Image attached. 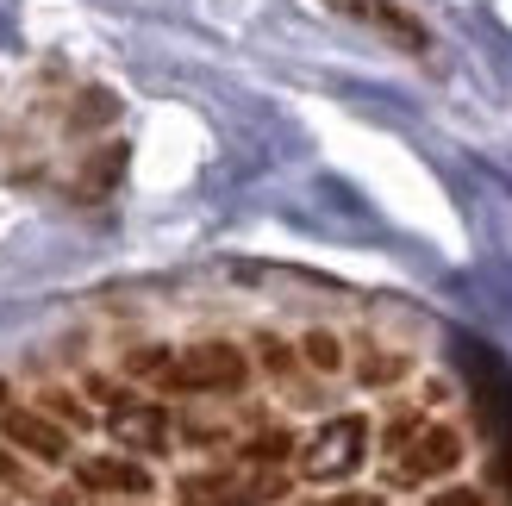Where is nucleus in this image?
Masks as SVG:
<instances>
[{
	"label": "nucleus",
	"instance_id": "11",
	"mask_svg": "<svg viewBox=\"0 0 512 506\" xmlns=\"http://www.w3.org/2000/svg\"><path fill=\"white\" fill-rule=\"evenodd\" d=\"M82 119H88V125H94V119H113V94H100V88H94V94L82 100Z\"/></svg>",
	"mask_w": 512,
	"mask_h": 506
},
{
	"label": "nucleus",
	"instance_id": "8",
	"mask_svg": "<svg viewBox=\"0 0 512 506\" xmlns=\"http://www.w3.org/2000/svg\"><path fill=\"white\" fill-rule=\"evenodd\" d=\"M344 7L356 13V19H369V25H381L394 44H406V50H425V25L413 19V13H400V7H388V0H344Z\"/></svg>",
	"mask_w": 512,
	"mask_h": 506
},
{
	"label": "nucleus",
	"instance_id": "5",
	"mask_svg": "<svg viewBox=\"0 0 512 506\" xmlns=\"http://www.w3.org/2000/svg\"><path fill=\"white\" fill-rule=\"evenodd\" d=\"M0 438H7L13 450H25V457H38V463H63L69 457V432L57 419H44V413H0Z\"/></svg>",
	"mask_w": 512,
	"mask_h": 506
},
{
	"label": "nucleus",
	"instance_id": "1",
	"mask_svg": "<svg viewBox=\"0 0 512 506\" xmlns=\"http://www.w3.org/2000/svg\"><path fill=\"white\" fill-rule=\"evenodd\" d=\"M250 382V363H244V350L238 344H188L182 357H169L163 369V388H182V394H232Z\"/></svg>",
	"mask_w": 512,
	"mask_h": 506
},
{
	"label": "nucleus",
	"instance_id": "4",
	"mask_svg": "<svg viewBox=\"0 0 512 506\" xmlns=\"http://www.w3.org/2000/svg\"><path fill=\"white\" fill-rule=\"evenodd\" d=\"M281 482H238V475H182L175 482V506H256L263 494H275Z\"/></svg>",
	"mask_w": 512,
	"mask_h": 506
},
{
	"label": "nucleus",
	"instance_id": "9",
	"mask_svg": "<svg viewBox=\"0 0 512 506\" xmlns=\"http://www.w3.org/2000/svg\"><path fill=\"white\" fill-rule=\"evenodd\" d=\"M288 450H294V438L281 432V425H269V432H256V438L244 444V457H250V463H281Z\"/></svg>",
	"mask_w": 512,
	"mask_h": 506
},
{
	"label": "nucleus",
	"instance_id": "13",
	"mask_svg": "<svg viewBox=\"0 0 512 506\" xmlns=\"http://www.w3.org/2000/svg\"><path fill=\"white\" fill-rule=\"evenodd\" d=\"M0 482H13V457H0Z\"/></svg>",
	"mask_w": 512,
	"mask_h": 506
},
{
	"label": "nucleus",
	"instance_id": "10",
	"mask_svg": "<svg viewBox=\"0 0 512 506\" xmlns=\"http://www.w3.org/2000/svg\"><path fill=\"white\" fill-rule=\"evenodd\" d=\"M306 357H313L319 369H338L344 350H338V338H331V332H306Z\"/></svg>",
	"mask_w": 512,
	"mask_h": 506
},
{
	"label": "nucleus",
	"instance_id": "6",
	"mask_svg": "<svg viewBox=\"0 0 512 506\" xmlns=\"http://www.w3.org/2000/svg\"><path fill=\"white\" fill-rule=\"evenodd\" d=\"M113 438L125 450H169V413L163 407H144V400H119L113 407Z\"/></svg>",
	"mask_w": 512,
	"mask_h": 506
},
{
	"label": "nucleus",
	"instance_id": "7",
	"mask_svg": "<svg viewBox=\"0 0 512 506\" xmlns=\"http://www.w3.org/2000/svg\"><path fill=\"white\" fill-rule=\"evenodd\" d=\"M82 488H94V494H150V469L144 463H132V457H88L82 469Z\"/></svg>",
	"mask_w": 512,
	"mask_h": 506
},
{
	"label": "nucleus",
	"instance_id": "2",
	"mask_svg": "<svg viewBox=\"0 0 512 506\" xmlns=\"http://www.w3.org/2000/svg\"><path fill=\"white\" fill-rule=\"evenodd\" d=\"M363 457H369V419L338 413V419H325L319 432L306 438L300 469H306V482H344V475H356Z\"/></svg>",
	"mask_w": 512,
	"mask_h": 506
},
{
	"label": "nucleus",
	"instance_id": "3",
	"mask_svg": "<svg viewBox=\"0 0 512 506\" xmlns=\"http://www.w3.org/2000/svg\"><path fill=\"white\" fill-rule=\"evenodd\" d=\"M456 463H463V432H450V425H425V432L406 444L400 475H406V482H438V475H450Z\"/></svg>",
	"mask_w": 512,
	"mask_h": 506
},
{
	"label": "nucleus",
	"instance_id": "14",
	"mask_svg": "<svg viewBox=\"0 0 512 506\" xmlns=\"http://www.w3.org/2000/svg\"><path fill=\"white\" fill-rule=\"evenodd\" d=\"M0 413H7V382H0Z\"/></svg>",
	"mask_w": 512,
	"mask_h": 506
},
{
	"label": "nucleus",
	"instance_id": "12",
	"mask_svg": "<svg viewBox=\"0 0 512 506\" xmlns=\"http://www.w3.org/2000/svg\"><path fill=\"white\" fill-rule=\"evenodd\" d=\"M319 506H381L375 494H331V500H319Z\"/></svg>",
	"mask_w": 512,
	"mask_h": 506
}]
</instances>
